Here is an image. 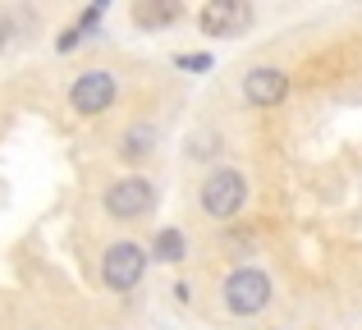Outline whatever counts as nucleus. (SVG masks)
I'll list each match as a JSON object with an SVG mask.
<instances>
[{"mask_svg":"<svg viewBox=\"0 0 362 330\" xmlns=\"http://www.w3.org/2000/svg\"><path fill=\"white\" fill-rule=\"evenodd\" d=\"M243 202H247L243 170L221 165V170H211V175L202 179V211L211 216V220H234V216L243 211Z\"/></svg>","mask_w":362,"mask_h":330,"instance_id":"nucleus-1","label":"nucleus"},{"mask_svg":"<svg viewBox=\"0 0 362 330\" xmlns=\"http://www.w3.org/2000/svg\"><path fill=\"white\" fill-rule=\"evenodd\" d=\"M221 294H225V307L234 317H257L262 307H271V276L257 266H239L225 276Z\"/></svg>","mask_w":362,"mask_h":330,"instance_id":"nucleus-2","label":"nucleus"},{"mask_svg":"<svg viewBox=\"0 0 362 330\" xmlns=\"http://www.w3.org/2000/svg\"><path fill=\"white\" fill-rule=\"evenodd\" d=\"M115 97H119V83H115V73L110 69H88V73H78V78L69 83V106H74V115H106L110 106H115Z\"/></svg>","mask_w":362,"mask_h":330,"instance_id":"nucleus-3","label":"nucleus"},{"mask_svg":"<svg viewBox=\"0 0 362 330\" xmlns=\"http://www.w3.org/2000/svg\"><path fill=\"white\" fill-rule=\"evenodd\" d=\"M142 271H147V252H142L138 243H110L106 257H101V280H106V289H115V294L138 289Z\"/></svg>","mask_w":362,"mask_h":330,"instance_id":"nucleus-4","label":"nucleus"},{"mask_svg":"<svg viewBox=\"0 0 362 330\" xmlns=\"http://www.w3.org/2000/svg\"><path fill=\"white\" fill-rule=\"evenodd\" d=\"M151 206H156V188H151V179H142V175L115 179V184L106 188V211L115 216V220H138V216H147Z\"/></svg>","mask_w":362,"mask_h":330,"instance_id":"nucleus-5","label":"nucleus"},{"mask_svg":"<svg viewBox=\"0 0 362 330\" xmlns=\"http://www.w3.org/2000/svg\"><path fill=\"white\" fill-rule=\"evenodd\" d=\"M197 28L206 37H239L252 28V5H243V0H206L197 9Z\"/></svg>","mask_w":362,"mask_h":330,"instance_id":"nucleus-6","label":"nucleus"},{"mask_svg":"<svg viewBox=\"0 0 362 330\" xmlns=\"http://www.w3.org/2000/svg\"><path fill=\"white\" fill-rule=\"evenodd\" d=\"M243 97H247V106H262V110L280 106L289 97V73L275 69V64H257V69L243 73Z\"/></svg>","mask_w":362,"mask_h":330,"instance_id":"nucleus-7","label":"nucleus"},{"mask_svg":"<svg viewBox=\"0 0 362 330\" xmlns=\"http://www.w3.org/2000/svg\"><path fill=\"white\" fill-rule=\"evenodd\" d=\"M151 257L165 261V266H179V261L188 257V239H184V230H175V225L156 230V239H151Z\"/></svg>","mask_w":362,"mask_h":330,"instance_id":"nucleus-8","label":"nucleus"},{"mask_svg":"<svg viewBox=\"0 0 362 330\" xmlns=\"http://www.w3.org/2000/svg\"><path fill=\"white\" fill-rule=\"evenodd\" d=\"M179 18V5L175 0H138V5H133V23L138 28H165V23H175Z\"/></svg>","mask_w":362,"mask_h":330,"instance_id":"nucleus-9","label":"nucleus"},{"mask_svg":"<svg viewBox=\"0 0 362 330\" xmlns=\"http://www.w3.org/2000/svg\"><path fill=\"white\" fill-rule=\"evenodd\" d=\"M151 143H156V138H151V129H129V134H124V143H119V156L124 161H147L151 156Z\"/></svg>","mask_w":362,"mask_h":330,"instance_id":"nucleus-10","label":"nucleus"},{"mask_svg":"<svg viewBox=\"0 0 362 330\" xmlns=\"http://www.w3.org/2000/svg\"><path fill=\"white\" fill-rule=\"evenodd\" d=\"M83 37H88V28H78V23H69V28H64V33H60V42H55V51H74V46H78V42H83Z\"/></svg>","mask_w":362,"mask_h":330,"instance_id":"nucleus-11","label":"nucleus"},{"mask_svg":"<svg viewBox=\"0 0 362 330\" xmlns=\"http://www.w3.org/2000/svg\"><path fill=\"white\" fill-rule=\"evenodd\" d=\"M179 69H211V55H179Z\"/></svg>","mask_w":362,"mask_h":330,"instance_id":"nucleus-12","label":"nucleus"},{"mask_svg":"<svg viewBox=\"0 0 362 330\" xmlns=\"http://www.w3.org/2000/svg\"><path fill=\"white\" fill-rule=\"evenodd\" d=\"M5 42H9V23L0 18V51H5Z\"/></svg>","mask_w":362,"mask_h":330,"instance_id":"nucleus-13","label":"nucleus"}]
</instances>
